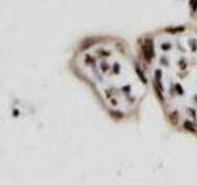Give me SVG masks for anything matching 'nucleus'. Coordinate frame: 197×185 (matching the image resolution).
Returning <instances> with one entry per match:
<instances>
[{"instance_id":"obj_1","label":"nucleus","mask_w":197,"mask_h":185,"mask_svg":"<svg viewBox=\"0 0 197 185\" xmlns=\"http://www.w3.org/2000/svg\"><path fill=\"white\" fill-rule=\"evenodd\" d=\"M77 69L116 112L132 110L144 92L136 67L116 46L96 43L83 49L75 60Z\"/></svg>"}]
</instances>
